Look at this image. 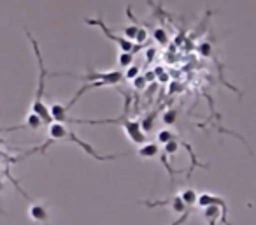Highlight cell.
<instances>
[{"label": "cell", "instance_id": "cell-15", "mask_svg": "<svg viewBox=\"0 0 256 225\" xmlns=\"http://www.w3.org/2000/svg\"><path fill=\"white\" fill-rule=\"evenodd\" d=\"M118 64H120L121 69L132 67V64H134V53H120V57H118Z\"/></svg>", "mask_w": 256, "mask_h": 225}, {"label": "cell", "instance_id": "cell-2", "mask_svg": "<svg viewBox=\"0 0 256 225\" xmlns=\"http://www.w3.org/2000/svg\"><path fill=\"white\" fill-rule=\"evenodd\" d=\"M25 32H26V37L30 39V43H32L34 53H36V60H37V67H39V79H37V92H36V97H34L32 106H30V113L37 115L40 120H42L44 125L50 127L51 123H53V118H51L50 106H46V102H44V88H46L44 81H46V78H48V72H46V67H44V60H42V55H40L39 43H37V41L32 37L30 30H26V29H25Z\"/></svg>", "mask_w": 256, "mask_h": 225}, {"label": "cell", "instance_id": "cell-20", "mask_svg": "<svg viewBox=\"0 0 256 225\" xmlns=\"http://www.w3.org/2000/svg\"><path fill=\"white\" fill-rule=\"evenodd\" d=\"M139 65H132V67H128L126 69V72H124V78H126V79H132V81H134V79H137V78H139Z\"/></svg>", "mask_w": 256, "mask_h": 225}, {"label": "cell", "instance_id": "cell-1", "mask_svg": "<svg viewBox=\"0 0 256 225\" xmlns=\"http://www.w3.org/2000/svg\"><path fill=\"white\" fill-rule=\"evenodd\" d=\"M53 143H74L76 146H79L86 155H90L92 158L95 160H100V162H106V160H114V158L121 157V155H100L92 144H88L86 141H82L81 137L78 136L76 132H72L65 123H56L53 122L50 127H48V141L42 144V146H37L34 150L26 151L25 157L28 155H34V153H40V155H46L48 153V148L51 146Z\"/></svg>", "mask_w": 256, "mask_h": 225}, {"label": "cell", "instance_id": "cell-5", "mask_svg": "<svg viewBox=\"0 0 256 225\" xmlns=\"http://www.w3.org/2000/svg\"><path fill=\"white\" fill-rule=\"evenodd\" d=\"M200 207H207V206H220L223 214H221V221L223 225H232V221L228 220V204L223 197L220 195H214V193H209V192H204V193H198V200H196Z\"/></svg>", "mask_w": 256, "mask_h": 225}, {"label": "cell", "instance_id": "cell-7", "mask_svg": "<svg viewBox=\"0 0 256 225\" xmlns=\"http://www.w3.org/2000/svg\"><path fill=\"white\" fill-rule=\"evenodd\" d=\"M139 204H144L148 207H158V206H168L174 213L182 214L186 213V209L192 206H186L182 202L181 195H176V197H168V199H162V200H139Z\"/></svg>", "mask_w": 256, "mask_h": 225}, {"label": "cell", "instance_id": "cell-13", "mask_svg": "<svg viewBox=\"0 0 256 225\" xmlns=\"http://www.w3.org/2000/svg\"><path fill=\"white\" fill-rule=\"evenodd\" d=\"M156 113H158V111H151L150 115H146L142 118V122H140V127H142L144 134H148V132H151V130H153L154 120H156Z\"/></svg>", "mask_w": 256, "mask_h": 225}, {"label": "cell", "instance_id": "cell-24", "mask_svg": "<svg viewBox=\"0 0 256 225\" xmlns=\"http://www.w3.org/2000/svg\"><path fill=\"white\" fill-rule=\"evenodd\" d=\"M2 192H4V181L0 179V214H4V206H2Z\"/></svg>", "mask_w": 256, "mask_h": 225}, {"label": "cell", "instance_id": "cell-26", "mask_svg": "<svg viewBox=\"0 0 256 225\" xmlns=\"http://www.w3.org/2000/svg\"><path fill=\"white\" fill-rule=\"evenodd\" d=\"M216 221H218V218H214V220H209L207 223H209V225H216Z\"/></svg>", "mask_w": 256, "mask_h": 225}, {"label": "cell", "instance_id": "cell-25", "mask_svg": "<svg viewBox=\"0 0 256 225\" xmlns=\"http://www.w3.org/2000/svg\"><path fill=\"white\" fill-rule=\"evenodd\" d=\"M154 55H156V50H153V48H151V50H148V53H146V57H148V64H150V62L153 60Z\"/></svg>", "mask_w": 256, "mask_h": 225}, {"label": "cell", "instance_id": "cell-10", "mask_svg": "<svg viewBox=\"0 0 256 225\" xmlns=\"http://www.w3.org/2000/svg\"><path fill=\"white\" fill-rule=\"evenodd\" d=\"M160 144L158 143H146L137 150V155L140 158H154L156 155H160Z\"/></svg>", "mask_w": 256, "mask_h": 225}, {"label": "cell", "instance_id": "cell-14", "mask_svg": "<svg viewBox=\"0 0 256 225\" xmlns=\"http://www.w3.org/2000/svg\"><path fill=\"white\" fill-rule=\"evenodd\" d=\"M23 125L30 127L32 130H37L40 125H44V123H42V120H40L37 115H34V113H28V116H26V120H25V123H23Z\"/></svg>", "mask_w": 256, "mask_h": 225}, {"label": "cell", "instance_id": "cell-16", "mask_svg": "<svg viewBox=\"0 0 256 225\" xmlns=\"http://www.w3.org/2000/svg\"><path fill=\"white\" fill-rule=\"evenodd\" d=\"M139 29H140V25H128V27H124V29H123L124 39H128V41H136L137 34H139Z\"/></svg>", "mask_w": 256, "mask_h": 225}, {"label": "cell", "instance_id": "cell-3", "mask_svg": "<svg viewBox=\"0 0 256 225\" xmlns=\"http://www.w3.org/2000/svg\"><path fill=\"white\" fill-rule=\"evenodd\" d=\"M51 78L54 76H68V78H76V79H81V81L86 83H106L107 86H112V85H120L123 81L124 74L121 71H107V72H100V71H88L86 74H67V72H54V74H50Z\"/></svg>", "mask_w": 256, "mask_h": 225}, {"label": "cell", "instance_id": "cell-19", "mask_svg": "<svg viewBox=\"0 0 256 225\" xmlns=\"http://www.w3.org/2000/svg\"><path fill=\"white\" fill-rule=\"evenodd\" d=\"M179 141H172V143H168V144H165L164 146V153H167V155H174V153H178V150H179Z\"/></svg>", "mask_w": 256, "mask_h": 225}, {"label": "cell", "instance_id": "cell-6", "mask_svg": "<svg viewBox=\"0 0 256 225\" xmlns=\"http://www.w3.org/2000/svg\"><path fill=\"white\" fill-rule=\"evenodd\" d=\"M121 129L124 130L126 137L132 141L134 144H140V146H142V144H146L148 137H146L142 127H140V123L137 122V120H130V118L123 120V122H121Z\"/></svg>", "mask_w": 256, "mask_h": 225}, {"label": "cell", "instance_id": "cell-22", "mask_svg": "<svg viewBox=\"0 0 256 225\" xmlns=\"http://www.w3.org/2000/svg\"><path fill=\"white\" fill-rule=\"evenodd\" d=\"M198 51L202 57H210V43H202L198 44Z\"/></svg>", "mask_w": 256, "mask_h": 225}, {"label": "cell", "instance_id": "cell-23", "mask_svg": "<svg viewBox=\"0 0 256 225\" xmlns=\"http://www.w3.org/2000/svg\"><path fill=\"white\" fill-rule=\"evenodd\" d=\"M146 83H148V79L144 78V76H139L137 79H134V86H136V90H144Z\"/></svg>", "mask_w": 256, "mask_h": 225}, {"label": "cell", "instance_id": "cell-18", "mask_svg": "<svg viewBox=\"0 0 256 225\" xmlns=\"http://www.w3.org/2000/svg\"><path fill=\"white\" fill-rule=\"evenodd\" d=\"M178 122V111L176 109H168L164 113V123L165 125H174Z\"/></svg>", "mask_w": 256, "mask_h": 225}, {"label": "cell", "instance_id": "cell-4", "mask_svg": "<svg viewBox=\"0 0 256 225\" xmlns=\"http://www.w3.org/2000/svg\"><path fill=\"white\" fill-rule=\"evenodd\" d=\"M86 23H88V25L100 27V30L104 32V36H106L107 39L112 41V43H116V44H118V48L121 50V53H134V51L137 50V48L134 46L132 41H128V39H124V37H120V36H116L114 32H110V30L107 29V25L104 23V20L100 18V16H98L96 20H86Z\"/></svg>", "mask_w": 256, "mask_h": 225}, {"label": "cell", "instance_id": "cell-12", "mask_svg": "<svg viewBox=\"0 0 256 225\" xmlns=\"http://www.w3.org/2000/svg\"><path fill=\"white\" fill-rule=\"evenodd\" d=\"M179 195H181L182 202H184L186 206H195L196 200H198V193H196L193 188H184Z\"/></svg>", "mask_w": 256, "mask_h": 225}, {"label": "cell", "instance_id": "cell-9", "mask_svg": "<svg viewBox=\"0 0 256 225\" xmlns=\"http://www.w3.org/2000/svg\"><path fill=\"white\" fill-rule=\"evenodd\" d=\"M50 113H51V118H53V122H56V123H65V122H68V120H70L67 116V107L62 106V104H51Z\"/></svg>", "mask_w": 256, "mask_h": 225}, {"label": "cell", "instance_id": "cell-21", "mask_svg": "<svg viewBox=\"0 0 256 225\" xmlns=\"http://www.w3.org/2000/svg\"><path fill=\"white\" fill-rule=\"evenodd\" d=\"M146 41H148V30L140 27V29H139V34H137V37H136V43L139 44V48H140L144 43H146Z\"/></svg>", "mask_w": 256, "mask_h": 225}, {"label": "cell", "instance_id": "cell-17", "mask_svg": "<svg viewBox=\"0 0 256 225\" xmlns=\"http://www.w3.org/2000/svg\"><path fill=\"white\" fill-rule=\"evenodd\" d=\"M153 39L156 41L158 44H167L168 43V36H167V32H165L164 29H154L153 30Z\"/></svg>", "mask_w": 256, "mask_h": 225}, {"label": "cell", "instance_id": "cell-11", "mask_svg": "<svg viewBox=\"0 0 256 225\" xmlns=\"http://www.w3.org/2000/svg\"><path fill=\"white\" fill-rule=\"evenodd\" d=\"M181 137L178 136L176 132H172L170 129H164V130H160L158 132V136H156V141H158V144H168V143H172V141H179Z\"/></svg>", "mask_w": 256, "mask_h": 225}, {"label": "cell", "instance_id": "cell-8", "mask_svg": "<svg viewBox=\"0 0 256 225\" xmlns=\"http://www.w3.org/2000/svg\"><path fill=\"white\" fill-rule=\"evenodd\" d=\"M28 216L39 225H50V207L46 202H32L28 207Z\"/></svg>", "mask_w": 256, "mask_h": 225}]
</instances>
